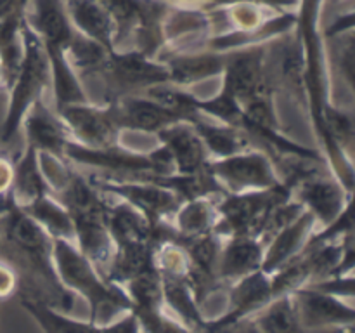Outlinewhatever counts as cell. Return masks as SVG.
<instances>
[{"label":"cell","instance_id":"cell-1","mask_svg":"<svg viewBox=\"0 0 355 333\" xmlns=\"http://www.w3.org/2000/svg\"><path fill=\"white\" fill-rule=\"evenodd\" d=\"M0 257L17 271V293L71 314L76 295L59 281L52 260V238L16 203L10 191L0 194Z\"/></svg>","mask_w":355,"mask_h":333},{"label":"cell","instance_id":"cell-2","mask_svg":"<svg viewBox=\"0 0 355 333\" xmlns=\"http://www.w3.org/2000/svg\"><path fill=\"white\" fill-rule=\"evenodd\" d=\"M52 260L62 287L89 305V321L103 326L118 316L132 311L127 293L118 284L104 280L103 274L68 239H52Z\"/></svg>","mask_w":355,"mask_h":333},{"label":"cell","instance_id":"cell-3","mask_svg":"<svg viewBox=\"0 0 355 333\" xmlns=\"http://www.w3.org/2000/svg\"><path fill=\"white\" fill-rule=\"evenodd\" d=\"M21 35H23V59L12 83L7 89L9 103L0 125V144H9L19 134L28 111L38 101L44 99L47 90H51V66H49L47 54L42 42L24 21V16Z\"/></svg>","mask_w":355,"mask_h":333},{"label":"cell","instance_id":"cell-4","mask_svg":"<svg viewBox=\"0 0 355 333\" xmlns=\"http://www.w3.org/2000/svg\"><path fill=\"white\" fill-rule=\"evenodd\" d=\"M288 198H291V187L286 182L270 189L225 193L217 200V224L214 232L222 239L232 236L260 238L270 212Z\"/></svg>","mask_w":355,"mask_h":333},{"label":"cell","instance_id":"cell-5","mask_svg":"<svg viewBox=\"0 0 355 333\" xmlns=\"http://www.w3.org/2000/svg\"><path fill=\"white\" fill-rule=\"evenodd\" d=\"M322 169L328 166L321 163L305 166L284 180L291 187V198L314 217L319 229L335 222L347 208H350L352 200V193H349L333 173L328 176Z\"/></svg>","mask_w":355,"mask_h":333},{"label":"cell","instance_id":"cell-6","mask_svg":"<svg viewBox=\"0 0 355 333\" xmlns=\"http://www.w3.org/2000/svg\"><path fill=\"white\" fill-rule=\"evenodd\" d=\"M104 87V104L135 94H144L151 87L170 83L168 71L158 59L137 51L111 52L99 75Z\"/></svg>","mask_w":355,"mask_h":333},{"label":"cell","instance_id":"cell-7","mask_svg":"<svg viewBox=\"0 0 355 333\" xmlns=\"http://www.w3.org/2000/svg\"><path fill=\"white\" fill-rule=\"evenodd\" d=\"M83 173L101 193L130 205L139 214L144 215L151 225L172 217L173 212L182 203V200L172 189L146 177L125 179V177H110L92 172Z\"/></svg>","mask_w":355,"mask_h":333},{"label":"cell","instance_id":"cell-8","mask_svg":"<svg viewBox=\"0 0 355 333\" xmlns=\"http://www.w3.org/2000/svg\"><path fill=\"white\" fill-rule=\"evenodd\" d=\"M207 170L225 193H246L281 186L284 182L274 158L260 148H250L225 158L210 160Z\"/></svg>","mask_w":355,"mask_h":333},{"label":"cell","instance_id":"cell-9","mask_svg":"<svg viewBox=\"0 0 355 333\" xmlns=\"http://www.w3.org/2000/svg\"><path fill=\"white\" fill-rule=\"evenodd\" d=\"M225 54L227 61L220 87L238 101L239 106L260 94L274 92L267 62V44L238 49Z\"/></svg>","mask_w":355,"mask_h":333},{"label":"cell","instance_id":"cell-10","mask_svg":"<svg viewBox=\"0 0 355 333\" xmlns=\"http://www.w3.org/2000/svg\"><path fill=\"white\" fill-rule=\"evenodd\" d=\"M71 141L87 148H107L116 144L120 128L107 104L76 103L55 110Z\"/></svg>","mask_w":355,"mask_h":333},{"label":"cell","instance_id":"cell-11","mask_svg":"<svg viewBox=\"0 0 355 333\" xmlns=\"http://www.w3.org/2000/svg\"><path fill=\"white\" fill-rule=\"evenodd\" d=\"M298 309V318L305 332L311 330H349L355 321L354 300L324 293L312 287L291 291Z\"/></svg>","mask_w":355,"mask_h":333},{"label":"cell","instance_id":"cell-12","mask_svg":"<svg viewBox=\"0 0 355 333\" xmlns=\"http://www.w3.org/2000/svg\"><path fill=\"white\" fill-rule=\"evenodd\" d=\"M114 123L120 130L139 132L146 135H158L163 128L182 121V118L168 108L162 106L146 94L121 97L107 104Z\"/></svg>","mask_w":355,"mask_h":333},{"label":"cell","instance_id":"cell-13","mask_svg":"<svg viewBox=\"0 0 355 333\" xmlns=\"http://www.w3.org/2000/svg\"><path fill=\"white\" fill-rule=\"evenodd\" d=\"M156 59L165 65L170 83L189 89L191 85H196L205 80L222 76L227 54L208 51V49L187 52H172L162 49Z\"/></svg>","mask_w":355,"mask_h":333},{"label":"cell","instance_id":"cell-14","mask_svg":"<svg viewBox=\"0 0 355 333\" xmlns=\"http://www.w3.org/2000/svg\"><path fill=\"white\" fill-rule=\"evenodd\" d=\"M274 298L272 278L263 271H255L227 287V312L211 325H238L255 316Z\"/></svg>","mask_w":355,"mask_h":333},{"label":"cell","instance_id":"cell-15","mask_svg":"<svg viewBox=\"0 0 355 333\" xmlns=\"http://www.w3.org/2000/svg\"><path fill=\"white\" fill-rule=\"evenodd\" d=\"M23 16L45 51H66L76 35L62 0H30Z\"/></svg>","mask_w":355,"mask_h":333},{"label":"cell","instance_id":"cell-16","mask_svg":"<svg viewBox=\"0 0 355 333\" xmlns=\"http://www.w3.org/2000/svg\"><path fill=\"white\" fill-rule=\"evenodd\" d=\"M26 146H31L38 153H47V155L64 158V149L68 142L71 141L68 128L64 127L59 114L54 108H49L45 99L38 101L28 114L24 117L21 125Z\"/></svg>","mask_w":355,"mask_h":333},{"label":"cell","instance_id":"cell-17","mask_svg":"<svg viewBox=\"0 0 355 333\" xmlns=\"http://www.w3.org/2000/svg\"><path fill=\"white\" fill-rule=\"evenodd\" d=\"M318 229L319 225L314 217L309 212H302L295 221H291L290 224L281 228L276 234L270 236L269 241L266 243V253H263L260 271L274 274L288 262L297 259Z\"/></svg>","mask_w":355,"mask_h":333},{"label":"cell","instance_id":"cell-18","mask_svg":"<svg viewBox=\"0 0 355 333\" xmlns=\"http://www.w3.org/2000/svg\"><path fill=\"white\" fill-rule=\"evenodd\" d=\"M156 139L168 151L175 173H196L207 169L210 156L200 135L187 121H179L163 128Z\"/></svg>","mask_w":355,"mask_h":333},{"label":"cell","instance_id":"cell-19","mask_svg":"<svg viewBox=\"0 0 355 333\" xmlns=\"http://www.w3.org/2000/svg\"><path fill=\"white\" fill-rule=\"evenodd\" d=\"M266 243L257 236H232L222 243L218 259V280L231 284L262 267Z\"/></svg>","mask_w":355,"mask_h":333},{"label":"cell","instance_id":"cell-20","mask_svg":"<svg viewBox=\"0 0 355 333\" xmlns=\"http://www.w3.org/2000/svg\"><path fill=\"white\" fill-rule=\"evenodd\" d=\"M62 3L76 33L114 52V24L97 0H62Z\"/></svg>","mask_w":355,"mask_h":333},{"label":"cell","instance_id":"cell-21","mask_svg":"<svg viewBox=\"0 0 355 333\" xmlns=\"http://www.w3.org/2000/svg\"><path fill=\"white\" fill-rule=\"evenodd\" d=\"M193 128L200 135L205 149H207L210 160L225 158V156L236 155L245 149L257 148L252 139L236 125L220 123V121L210 120L201 117L200 120L193 121Z\"/></svg>","mask_w":355,"mask_h":333},{"label":"cell","instance_id":"cell-22","mask_svg":"<svg viewBox=\"0 0 355 333\" xmlns=\"http://www.w3.org/2000/svg\"><path fill=\"white\" fill-rule=\"evenodd\" d=\"M217 200L218 198H196L180 203L168 219L180 243L214 232L217 224Z\"/></svg>","mask_w":355,"mask_h":333},{"label":"cell","instance_id":"cell-23","mask_svg":"<svg viewBox=\"0 0 355 333\" xmlns=\"http://www.w3.org/2000/svg\"><path fill=\"white\" fill-rule=\"evenodd\" d=\"M10 194L19 207H24L45 194H51V187L38 163V151L31 146H24V151L12 163Z\"/></svg>","mask_w":355,"mask_h":333},{"label":"cell","instance_id":"cell-24","mask_svg":"<svg viewBox=\"0 0 355 333\" xmlns=\"http://www.w3.org/2000/svg\"><path fill=\"white\" fill-rule=\"evenodd\" d=\"M155 246L149 243L114 245V253L104 273V280L123 288L125 283L155 266Z\"/></svg>","mask_w":355,"mask_h":333},{"label":"cell","instance_id":"cell-25","mask_svg":"<svg viewBox=\"0 0 355 333\" xmlns=\"http://www.w3.org/2000/svg\"><path fill=\"white\" fill-rule=\"evenodd\" d=\"M163 280V304L172 316L193 330L194 333H205L208 321L205 319L189 284L184 278L162 276Z\"/></svg>","mask_w":355,"mask_h":333},{"label":"cell","instance_id":"cell-26","mask_svg":"<svg viewBox=\"0 0 355 333\" xmlns=\"http://www.w3.org/2000/svg\"><path fill=\"white\" fill-rule=\"evenodd\" d=\"M21 307L35 319L44 333H99V326L92 325L89 319L75 318L73 314L58 311L42 300L28 295L17 293Z\"/></svg>","mask_w":355,"mask_h":333},{"label":"cell","instance_id":"cell-27","mask_svg":"<svg viewBox=\"0 0 355 333\" xmlns=\"http://www.w3.org/2000/svg\"><path fill=\"white\" fill-rule=\"evenodd\" d=\"M106 225L114 245L123 243H151V224L142 214L120 200L110 201Z\"/></svg>","mask_w":355,"mask_h":333},{"label":"cell","instance_id":"cell-28","mask_svg":"<svg viewBox=\"0 0 355 333\" xmlns=\"http://www.w3.org/2000/svg\"><path fill=\"white\" fill-rule=\"evenodd\" d=\"M23 208L52 239H68L75 241V225L71 215L52 194L37 198Z\"/></svg>","mask_w":355,"mask_h":333},{"label":"cell","instance_id":"cell-29","mask_svg":"<svg viewBox=\"0 0 355 333\" xmlns=\"http://www.w3.org/2000/svg\"><path fill=\"white\" fill-rule=\"evenodd\" d=\"M248 319H252L253 325L262 333H307L298 318L293 293L272 298L266 307Z\"/></svg>","mask_w":355,"mask_h":333},{"label":"cell","instance_id":"cell-30","mask_svg":"<svg viewBox=\"0 0 355 333\" xmlns=\"http://www.w3.org/2000/svg\"><path fill=\"white\" fill-rule=\"evenodd\" d=\"M64 54L73 71L78 75V78L83 83L87 78H99L111 52L97 42L76 33L75 38L66 47Z\"/></svg>","mask_w":355,"mask_h":333},{"label":"cell","instance_id":"cell-31","mask_svg":"<svg viewBox=\"0 0 355 333\" xmlns=\"http://www.w3.org/2000/svg\"><path fill=\"white\" fill-rule=\"evenodd\" d=\"M128 300L132 304V311L139 312H155L165 309L163 304V280L162 274L156 267L132 278L128 283L123 284Z\"/></svg>","mask_w":355,"mask_h":333},{"label":"cell","instance_id":"cell-32","mask_svg":"<svg viewBox=\"0 0 355 333\" xmlns=\"http://www.w3.org/2000/svg\"><path fill=\"white\" fill-rule=\"evenodd\" d=\"M137 318L141 321L142 333H194L166 309L155 312H139Z\"/></svg>","mask_w":355,"mask_h":333},{"label":"cell","instance_id":"cell-33","mask_svg":"<svg viewBox=\"0 0 355 333\" xmlns=\"http://www.w3.org/2000/svg\"><path fill=\"white\" fill-rule=\"evenodd\" d=\"M99 333H142V328L137 314L134 311H128L113 321L99 326Z\"/></svg>","mask_w":355,"mask_h":333},{"label":"cell","instance_id":"cell-34","mask_svg":"<svg viewBox=\"0 0 355 333\" xmlns=\"http://www.w3.org/2000/svg\"><path fill=\"white\" fill-rule=\"evenodd\" d=\"M19 291V276L17 271L0 257V300L14 297Z\"/></svg>","mask_w":355,"mask_h":333},{"label":"cell","instance_id":"cell-35","mask_svg":"<svg viewBox=\"0 0 355 333\" xmlns=\"http://www.w3.org/2000/svg\"><path fill=\"white\" fill-rule=\"evenodd\" d=\"M12 184V162L6 155H0V194L10 191Z\"/></svg>","mask_w":355,"mask_h":333},{"label":"cell","instance_id":"cell-36","mask_svg":"<svg viewBox=\"0 0 355 333\" xmlns=\"http://www.w3.org/2000/svg\"><path fill=\"white\" fill-rule=\"evenodd\" d=\"M28 2L30 0H0V21L14 16V14L24 12Z\"/></svg>","mask_w":355,"mask_h":333},{"label":"cell","instance_id":"cell-37","mask_svg":"<svg viewBox=\"0 0 355 333\" xmlns=\"http://www.w3.org/2000/svg\"><path fill=\"white\" fill-rule=\"evenodd\" d=\"M159 2L170 3V6H203V7H211V6H227V3L238 2V0H159Z\"/></svg>","mask_w":355,"mask_h":333},{"label":"cell","instance_id":"cell-38","mask_svg":"<svg viewBox=\"0 0 355 333\" xmlns=\"http://www.w3.org/2000/svg\"><path fill=\"white\" fill-rule=\"evenodd\" d=\"M205 333H239V323L238 325H211L208 323Z\"/></svg>","mask_w":355,"mask_h":333},{"label":"cell","instance_id":"cell-39","mask_svg":"<svg viewBox=\"0 0 355 333\" xmlns=\"http://www.w3.org/2000/svg\"><path fill=\"white\" fill-rule=\"evenodd\" d=\"M239 333H262L255 325H253L252 319H243L239 323Z\"/></svg>","mask_w":355,"mask_h":333},{"label":"cell","instance_id":"cell-40","mask_svg":"<svg viewBox=\"0 0 355 333\" xmlns=\"http://www.w3.org/2000/svg\"><path fill=\"white\" fill-rule=\"evenodd\" d=\"M0 155H3V153H0Z\"/></svg>","mask_w":355,"mask_h":333}]
</instances>
